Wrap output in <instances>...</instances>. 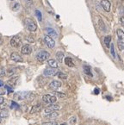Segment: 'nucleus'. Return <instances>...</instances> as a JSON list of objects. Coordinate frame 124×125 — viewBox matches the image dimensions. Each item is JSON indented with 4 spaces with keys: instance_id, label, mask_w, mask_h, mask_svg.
Instances as JSON below:
<instances>
[{
    "instance_id": "obj_22",
    "label": "nucleus",
    "mask_w": 124,
    "mask_h": 125,
    "mask_svg": "<svg viewBox=\"0 0 124 125\" xmlns=\"http://www.w3.org/2000/svg\"><path fill=\"white\" fill-rule=\"evenodd\" d=\"M8 115H9V111H8L6 109H4V110H0V117H1V118L7 117Z\"/></svg>"
},
{
    "instance_id": "obj_42",
    "label": "nucleus",
    "mask_w": 124,
    "mask_h": 125,
    "mask_svg": "<svg viewBox=\"0 0 124 125\" xmlns=\"http://www.w3.org/2000/svg\"><path fill=\"white\" fill-rule=\"evenodd\" d=\"M0 94H4V91H1V92H0Z\"/></svg>"
},
{
    "instance_id": "obj_6",
    "label": "nucleus",
    "mask_w": 124,
    "mask_h": 125,
    "mask_svg": "<svg viewBox=\"0 0 124 125\" xmlns=\"http://www.w3.org/2000/svg\"><path fill=\"white\" fill-rule=\"evenodd\" d=\"M44 42H45L46 45L49 48H53L55 46V42L52 37L48 36V35H46L45 38H44Z\"/></svg>"
},
{
    "instance_id": "obj_44",
    "label": "nucleus",
    "mask_w": 124,
    "mask_h": 125,
    "mask_svg": "<svg viewBox=\"0 0 124 125\" xmlns=\"http://www.w3.org/2000/svg\"><path fill=\"white\" fill-rule=\"evenodd\" d=\"M1 122H2V120H1V117H0V123H1Z\"/></svg>"
},
{
    "instance_id": "obj_36",
    "label": "nucleus",
    "mask_w": 124,
    "mask_h": 125,
    "mask_svg": "<svg viewBox=\"0 0 124 125\" xmlns=\"http://www.w3.org/2000/svg\"><path fill=\"white\" fill-rule=\"evenodd\" d=\"M52 111H53V110H52V109H50L49 107H48V108H46L45 109V112L47 113V114H48V113H51Z\"/></svg>"
},
{
    "instance_id": "obj_28",
    "label": "nucleus",
    "mask_w": 124,
    "mask_h": 125,
    "mask_svg": "<svg viewBox=\"0 0 124 125\" xmlns=\"http://www.w3.org/2000/svg\"><path fill=\"white\" fill-rule=\"evenodd\" d=\"M110 53H111V55L113 56L114 58H115L116 56H115V48H114V45L111 44V45H110Z\"/></svg>"
},
{
    "instance_id": "obj_21",
    "label": "nucleus",
    "mask_w": 124,
    "mask_h": 125,
    "mask_svg": "<svg viewBox=\"0 0 124 125\" xmlns=\"http://www.w3.org/2000/svg\"><path fill=\"white\" fill-rule=\"evenodd\" d=\"M104 44L107 48H110V42H111V36L110 35H107V36L104 37Z\"/></svg>"
},
{
    "instance_id": "obj_45",
    "label": "nucleus",
    "mask_w": 124,
    "mask_h": 125,
    "mask_svg": "<svg viewBox=\"0 0 124 125\" xmlns=\"http://www.w3.org/2000/svg\"><path fill=\"white\" fill-rule=\"evenodd\" d=\"M24 1H30V0H24Z\"/></svg>"
},
{
    "instance_id": "obj_34",
    "label": "nucleus",
    "mask_w": 124,
    "mask_h": 125,
    "mask_svg": "<svg viewBox=\"0 0 124 125\" xmlns=\"http://www.w3.org/2000/svg\"><path fill=\"white\" fill-rule=\"evenodd\" d=\"M7 74L8 75H11V74H13V73H15V69H10V70H8L7 71Z\"/></svg>"
},
{
    "instance_id": "obj_5",
    "label": "nucleus",
    "mask_w": 124,
    "mask_h": 125,
    "mask_svg": "<svg viewBox=\"0 0 124 125\" xmlns=\"http://www.w3.org/2000/svg\"><path fill=\"white\" fill-rule=\"evenodd\" d=\"M10 45L13 48H18L21 45V38L18 35H15L11 38L10 40Z\"/></svg>"
},
{
    "instance_id": "obj_24",
    "label": "nucleus",
    "mask_w": 124,
    "mask_h": 125,
    "mask_svg": "<svg viewBox=\"0 0 124 125\" xmlns=\"http://www.w3.org/2000/svg\"><path fill=\"white\" fill-rule=\"evenodd\" d=\"M49 108L52 109L53 110H60V104H51L49 105Z\"/></svg>"
},
{
    "instance_id": "obj_1",
    "label": "nucleus",
    "mask_w": 124,
    "mask_h": 125,
    "mask_svg": "<svg viewBox=\"0 0 124 125\" xmlns=\"http://www.w3.org/2000/svg\"><path fill=\"white\" fill-rule=\"evenodd\" d=\"M24 23H25L27 29L31 32H35L37 30V25L35 22L31 18H26L24 21Z\"/></svg>"
},
{
    "instance_id": "obj_14",
    "label": "nucleus",
    "mask_w": 124,
    "mask_h": 125,
    "mask_svg": "<svg viewBox=\"0 0 124 125\" xmlns=\"http://www.w3.org/2000/svg\"><path fill=\"white\" fill-rule=\"evenodd\" d=\"M18 79H19L18 77H14V78H12V79H10L9 81H8L7 85H9V86H10V87L15 86V85H16L17 84V80H18Z\"/></svg>"
},
{
    "instance_id": "obj_31",
    "label": "nucleus",
    "mask_w": 124,
    "mask_h": 125,
    "mask_svg": "<svg viewBox=\"0 0 124 125\" xmlns=\"http://www.w3.org/2000/svg\"><path fill=\"white\" fill-rule=\"evenodd\" d=\"M19 8H20V5H19L18 3H15V4H12V10H17Z\"/></svg>"
},
{
    "instance_id": "obj_30",
    "label": "nucleus",
    "mask_w": 124,
    "mask_h": 125,
    "mask_svg": "<svg viewBox=\"0 0 124 125\" xmlns=\"http://www.w3.org/2000/svg\"><path fill=\"white\" fill-rule=\"evenodd\" d=\"M41 125H58V123L56 122H45L42 123Z\"/></svg>"
},
{
    "instance_id": "obj_11",
    "label": "nucleus",
    "mask_w": 124,
    "mask_h": 125,
    "mask_svg": "<svg viewBox=\"0 0 124 125\" xmlns=\"http://www.w3.org/2000/svg\"><path fill=\"white\" fill-rule=\"evenodd\" d=\"M10 58H11V60H12V61H16V62H22V61H23L22 58L21 57V55L18 54L17 53H16V52H13V53H11Z\"/></svg>"
},
{
    "instance_id": "obj_29",
    "label": "nucleus",
    "mask_w": 124,
    "mask_h": 125,
    "mask_svg": "<svg viewBox=\"0 0 124 125\" xmlns=\"http://www.w3.org/2000/svg\"><path fill=\"white\" fill-rule=\"evenodd\" d=\"M55 95L58 96L59 98H66V94L63 93V92H55Z\"/></svg>"
},
{
    "instance_id": "obj_13",
    "label": "nucleus",
    "mask_w": 124,
    "mask_h": 125,
    "mask_svg": "<svg viewBox=\"0 0 124 125\" xmlns=\"http://www.w3.org/2000/svg\"><path fill=\"white\" fill-rule=\"evenodd\" d=\"M116 35H117V39H118V42H124V33L123 30L118 29L116 31Z\"/></svg>"
},
{
    "instance_id": "obj_16",
    "label": "nucleus",
    "mask_w": 124,
    "mask_h": 125,
    "mask_svg": "<svg viewBox=\"0 0 124 125\" xmlns=\"http://www.w3.org/2000/svg\"><path fill=\"white\" fill-rule=\"evenodd\" d=\"M48 66L52 68H58V62L57 61L53 59H50L48 61Z\"/></svg>"
},
{
    "instance_id": "obj_35",
    "label": "nucleus",
    "mask_w": 124,
    "mask_h": 125,
    "mask_svg": "<svg viewBox=\"0 0 124 125\" xmlns=\"http://www.w3.org/2000/svg\"><path fill=\"white\" fill-rule=\"evenodd\" d=\"M5 89H6V90H7L9 92H13V89L11 88L10 86H9L8 85H5Z\"/></svg>"
},
{
    "instance_id": "obj_37",
    "label": "nucleus",
    "mask_w": 124,
    "mask_h": 125,
    "mask_svg": "<svg viewBox=\"0 0 124 125\" xmlns=\"http://www.w3.org/2000/svg\"><path fill=\"white\" fill-rule=\"evenodd\" d=\"M4 97H2V96H0V104H4Z\"/></svg>"
},
{
    "instance_id": "obj_40",
    "label": "nucleus",
    "mask_w": 124,
    "mask_h": 125,
    "mask_svg": "<svg viewBox=\"0 0 124 125\" xmlns=\"http://www.w3.org/2000/svg\"><path fill=\"white\" fill-rule=\"evenodd\" d=\"M121 23H122V25H123L124 24V21H123V17H121Z\"/></svg>"
},
{
    "instance_id": "obj_19",
    "label": "nucleus",
    "mask_w": 124,
    "mask_h": 125,
    "mask_svg": "<svg viewBox=\"0 0 124 125\" xmlns=\"http://www.w3.org/2000/svg\"><path fill=\"white\" fill-rule=\"evenodd\" d=\"M97 23H98V27H99V29H100L101 31H105V30H106L105 24H104L103 21L100 17L98 18V22H97Z\"/></svg>"
},
{
    "instance_id": "obj_3",
    "label": "nucleus",
    "mask_w": 124,
    "mask_h": 125,
    "mask_svg": "<svg viewBox=\"0 0 124 125\" xmlns=\"http://www.w3.org/2000/svg\"><path fill=\"white\" fill-rule=\"evenodd\" d=\"M42 100H43L44 103L48 104H54L57 100L56 96H52L50 94H46L42 97Z\"/></svg>"
},
{
    "instance_id": "obj_27",
    "label": "nucleus",
    "mask_w": 124,
    "mask_h": 125,
    "mask_svg": "<svg viewBox=\"0 0 124 125\" xmlns=\"http://www.w3.org/2000/svg\"><path fill=\"white\" fill-rule=\"evenodd\" d=\"M6 74V71H5V68L3 67V66H0V78L4 77L5 76Z\"/></svg>"
},
{
    "instance_id": "obj_33",
    "label": "nucleus",
    "mask_w": 124,
    "mask_h": 125,
    "mask_svg": "<svg viewBox=\"0 0 124 125\" xmlns=\"http://www.w3.org/2000/svg\"><path fill=\"white\" fill-rule=\"evenodd\" d=\"M11 106H12L13 108H15V109H18L19 108V105L17 104L16 102H14V101L11 102Z\"/></svg>"
},
{
    "instance_id": "obj_7",
    "label": "nucleus",
    "mask_w": 124,
    "mask_h": 125,
    "mask_svg": "<svg viewBox=\"0 0 124 125\" xmlns=\"http://www.w3.org/2000/svg\"><path fill=\"white\" fill-rule=\"evenodd\" d=\"M29 92H17L14 95V98L17 100H24L27 99L28 95H29Z\"/></svg>"
},
{
    "instance_id": "obj_41",
    "label": "nucleus",
    "mask_w": 124,
    "mask_h": 125,
    "mask_svg": "<svg viewBox=\"0 0 124 125\" xmlns=\"http://www.w3.org/2000/svg\"><path fill=\"white\" fill-rule=\"evenodd\" d=\"M3 85H4V82L2 80H0V87L3 86Z\"/></svg>"
},
{
    "instance_id": "obj_23",
    "label": "nucleus",
    "mask_w": 124,
    "mask_h": 125,
    "mask_svg": "<svg viewBox=\"0 0 124 125\" xmlns=\"http://www.w3.org/2000/svg\"><path fill=\"white\" fill-rule=\"evenodd\" d=\"M84 72L86 75L92 76V73H91V67H90L89 66H84Z\"/></svg>"
},
{
    "instance_id": "obj_2",
    "label": "nucleus",
    "mask_w": 124,
    "mask_h": 125,
    "mask_svg": "<svg viewBox=\"0 0 124 125\" xmlns=\"http://www.w3.org/2000/svg\"><path fill=\"white\" fill-rule=\"evenodd\" d=\"M49 57H50V53L48 51H45V50H41V51H40L36 54L37 61H39L40 62H43L45 61H48Z\"/></svg>"
},
{
    "instance_id": "obj_38",
    "label": "nucleus",
    "mask_w": 124,
    "mask_h": 125,
    "mask_svg": "<svg viewBox=\"0 0 124 125\" xmlns=\"http://www.w3.org/2000/svg\"><path fill=\"white\" fill-rule=\"evenodd\" d=\"M27 41H29V42H34V40L33 38H31V37H27Z\"/></svg>"
},
{
    "instance_id": "obj_18",
    "label": "nucleus",
    "mask_w": 124,
    "mask_h": 125,
    "mask_svg": "<svg viewBox=\"0 0 124 125\" xmlns=\"http://www.w3.org/2000/svg\"><path fill=\"white\" fill-rule=\"evenodd\" d=\"M65 64L66 65V66H70V67H72V66H74V63H73L72 61V59L70 57H66L65 58Z\"/></svg>"
},
{
    "instance_id": "obj_17",
    "label": "nucleus",
    "mask_w": 124,
    "mask_h": 125,
    "mask_svg": "<svg viewBox=\"0 0 124 125\" xmlns=\"http://www.w3.org/2000/svg\"><path fill=\"white\" fill-rule=\"evenodd\" d=\"M41 109H42V106L38 104L37 105H35V106L32 108L30 113H32V114H34V113H38V112H40L41 110Z\"/></svg>"
},
{
    "instance_id": "obj_9",
    "label": "nucleus",
    "mask_w": 124,
    "mask_h": 125,
    "mask_svg": "<svg viewBox=\"0 0 124 125\" xmlns=\"http://www.w3.org/2000/svg\"><path fill=\"white\" fill-rule=\"evenodd\" d=\"M101 6H102L104 10H106L107 12H110V11L111 4H110V1H108V0H102V1H101Z\"/></svg>"
},
{
    "instance_id": "obj_25",
    "label": "nucleus",
    "mask_w": 124,
    "mask_h": 125,
    "mask_svg": "<svg viewBox=\"0 0 124 125\" xmlns=\"http://www.w3.org/2000/svg\"><path fill=\"white\" fill-rule=\"evenodd\" d=\"M35 15H36L38 21L41 22V21H42V15H41V12L39 10H35Z\"/></svg>"
},
{
    "instance_id": "obj_12",
    "label": "nucleus",
    "mask_w": 124,
    "mask_h": 125,
    "mask_svg": "<svg viewBox=\"0 0 124 125\" xmlns=\"http://www.w3.org/2000/svg\"><path fill=\"white\" fill-rule=\"evenodd\" d=\"M31 53H32V48L30 47V45L26 44L22 48V54L28 55V54H30Z\"/></svg>"
},
{
    "instance_id": "obj_32",
    "label": "nucleus",
    "mask_w": 124,
    "mask_h": 125,
    "mask_svg": "<svg viewBox=\"0 0 124 125\" xmlns=\"http://www.w3.org/2000/svg\"><path fill=\"white\" fill-rule=\"evenodd\" d=\"M118 48L121 51H122L124 48V42H118Z\"/></svg>"
},
{
    "instance_id": "obj_43",
    "label": "nucleus",
    "mask_w": 124,
    "mask_h": 125,
    "mask_svg": "<svg viewBox=\"0 0 124 125\" xmlns=\"http://www.w3.org/2000/svg\"><path fill=\"white\" fill-rule=\"evenodd\" d=\"M60 125H67V124H66V123H61V124H60Z\"/></svg>"
},
{
    "instance_id": "obj_4",
    "label": "nucleus",
    "mask_w": 124,
    "mask_h": 125,
    "mask_svg": "<svg viewBox=\"0 0 124 125\" xmlns=\"http://www.w3.org/2000/svg\"><path fill=\"white\" fill-rule=\"evenodd\" d=\"M59 71L57 70V68H46L43 72V74L46 76V77H53V76L57 75Z\"/></svg>"
},
{
    "instance_id": "obj_10",
    "label": "nucleus",
    "mask_w": 124,
    "mask_h": 125,
    "mask_svg": "<svg viewBox=\"0 0 124 125\" xmlns=\"http://www.w3.org/2000/svg\"><path fill=\"white\" fill-rule=\"evenodd\" d=\"M45 32L47 33V35L52 37V38H54V37L56 38V37L58 36V34H57L56 31H55L53 29H52V28H46Z\"/></svg>"
},
{
    "instance_id": "obj_20",
    "label": "nucleus",
    "mask_w": 124,
    "mask_h": 125,
    "mask_svg": "<svg viewBox=\"0 0 124 125\" xmlns=\"http://www.w3.org/2000/svg\"><path fill=\"white\" fill-rule=\"evenodd\" d=\"M56 59L59 62H62L63 59H64V53L62 51H59L56 53Z\"/></svg>"
},
{
    "instance_id": "obj_15",
    "label": "nucleus",
    "mask_w": 124,
    "mask_h": 125,
    "mask_svg": "<svg viewBox=\"0 0 124 125\" xmlns=\"http://www.w3.org/2000/svg\"><path fill=\"white\" fill-rule=\"evenodd\" d=\"M58 116H59V113L57 112L56 110H53L51 113H48V114L46 115V117L48 118V119H54V118H56Z\"/></svg>"
},
{
    "instance_id": "obj_8",
    "label": "nucleus",
    "mask_w": 124,
    "mask_h": 125,
    "mask_svg": "<svg viewBox=\"0 0 124 125\" xmlns=\"http://www.w3.org/2000/svg\"><path fill=\"white\" fill-rule=\"evenodd\" d=\"M61 82L59 80H53L51 83L49 84V88L51 90H53V91H56L61 86Z\"/></svg>"
},
{
    "instance_id": "obj_39",
    "label": "nucleus",
    "mask_w": 124,
    "mask_h": 125,
    "mask_svg": "<svg viewBox=\"0 0 124 125\" xmlns=\"http://www.w3.org/2000/svg\"><path fill=\"white\" fill-rule=\"evenodd\" d=\"M94 93H95V94H98L99 93V90H98V89H95V90H94Z\"/></svg>"
},
{
    "instance_id": "obj_26",
    "label": "nucleus",
    "mask_w": 124,
    "mask_h": 125,
    "mask_svg": "<svg viewBox=\"0 0 124 125\" xmlns=\"http://www.w3.org/2000/svg\"><path fill=\"white\" fill-rule=\"evenodd\" d=\"M57 75H58V77L60 78V79H67V75H66V74H65L64 73H62V72H58Z\"/></svg>"
}]
</instances>
